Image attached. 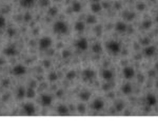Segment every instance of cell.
I'll use <instances>...</instances> for the list:
<instances>
[{
    "label": "cell",
    "instance_id": "obj_1",
    "mask_svg": "<svg viewBox=\"0 0 158 138\" xmlns=\"http://www.w3.org/2000/svg\"><path fill=\"white\" fill-rule=\"evenodd\" d=\"M53 30L56 34H60V35H64V34L68 33V24L67 22L64 21H56L54 23V26H53Z\"/></svg>",
    "mask_w": 158,
    "mask_h": 138
},
{
    "label": "cell",
    "instance_id": "obj_2",
    "mask_svg": "<svg viewBox=\"0 0 158 138\" xmlns=\"http://www.w3.org/2000/svg\"><path fill=\"white\" fill-rule=\"evenodd\" d=\"M106 49H108L112 54H118L120 52V44L118 42L114 41V40H111L106 43Z\"/></svg>",
    "mask_w": 158,
    "mask_h": 138
},
{
    "label": "cell",
    "instance_id": "obj_3",
    "mask_svg": "<svg viewBox=\"0 0 158 138\" xmlns=\"http://www.w3.org/2000/svg\"><path fill=\"white\" fill-rule=\"evenodd\" d=\"M52 45V39L50 37H42L39 40V47L40 50H47Z\"/></svg>",
    "mask_w": 158,
    "mask_h": 138
},
{
    "label": "cell",
    "instance_id": "obj_4",
    "mask_svg": "<svg viewBox=\"0 0 158 138\" xmlns=\"http://www.w3.org/2000/svg\"><path fill=\"white\" fill-rule=\"evenodd\" d=\"M23 109V112L25 113V115H28V116H32V115H34L35 114V111H36V109H35V105H33V103H31V102H26V103H24L22 107Z\"/></svg>",
    "mask_w": 158,
    "mask_h": 138
},
{
    "label": "cell",
    "instance_id": "obj_5",
    "mask_svg": "<svg viewBox=\"0 0 158 138\" xmlns=\"http://www.w3.org/2000/svg\"><path fill=\"white\" fill-rule=\"evenodd\" d=\"M122 74H123V77L125 79L130 80L135 76V70L132 66H125V69L122 70Z\"/></svg>",
    "mask_w": 158,
    "mask_h": 138
},
{
    "label": "cell",
    "instance_id": "obj_6",
    "mask_svg": "<svg viewBox=\"0 0 158 138\" xmlns=\"http://www.w3.org/2000/svg\"><path fill=\"white\" fill-rule=\"evenodd\" d=\"M25 72H26V69H25V66H22V64H17L12 70V73L15 76H22V75L25 74Z\"/></svg>",
    "mask_w": 158,
    "mask_h": 138
},
{
    "label": "cell",
    "instance_id": "obj_7",
    "mask_svg": "<svg viewBox=\"0 0 158 138\" xmlns=\"http://www.w3.org/2000/svg\"><path fill=\"white\" fill-rule=\"evenodd\" d=\"M40 102H41V105H43V107H50L53 102L52 96L49 94L41 95V97H40Z\"/></svg>",
    "mask_w": 158,
    "mask_h": 138
},
{
    "label": "cell",
    "instance_id": "obj_8",
    "mask_svg": "<svg viewBox=\"0 0 158 138\" xmlns=\"http://www.w3.org/2000/svg\"><path fill=\"white\" fill-rule=\"evenodd\" d=\"M82 78L86 81H90V80H93L95 78V72L93 70L86 69L82 72Z\"/></svg>",
    "mask_w": 158,
    "mask_h": 138
},
{
    "label": "cell",
    "instance_id": "obj_9",
    "mask_svg": "<svg viewBox=\"0 0 158 138\" xmlns=\"http://www.w3.org/2000/svg\"><path fill=\"white\" fill-rule=\"evenodd\" d=\"M88 47H89V43H88V41H86V38H80L78 39L77 42H76V47H77L78 50L80 51H86V49H88Z\"/></svg>",
    "mask_w": 158,
    "mask_h": 138
},
{
    "label": "cell",
    "instance_id": "obj_10",
    "mask_svg": "<svg viewBox=\"0 0 158 138\" xmlns=\"http://www.w3.org/2000/svg\"><path fill=\"white\" fill-rule=\"evenodd\" d=\"M3 53H4L6 56H10V57H12V56H15L17 54V47H16V45H14V44H11V45H8V47H6V49H4Z\"/></svg>",
    "mask_w": 158,
    "mask_h": 138
},
{
    "label": "cell",
    "instance_id": "obj_11",
    "mask_svg": "<svg viewBox=\"0 0 158 138\" xmlns=\"http://www.w3.org/2000/svg\"><path fill=\"white\" fill-rule=\"evenodd\" d=\"M103 107H104V102H103L102 99H100V98H96L93 102V109L96 111H100L102 110Z\"/></svg>",
    "mask_w": 158,
    "mask_h": 138
},
{
    "label": "cell",
    "instance_id": "obj_12",
    "mask_svg": "<svg viewBox=\"0 0 158 138\" xmlns=\"http://www.w3.org/2000/svg\"><path fill=\"white\" fill-rule=\"evenodd\" d=\"M147 103L150 107H153V105H155L157 103V98H156L155 95L153 94H149L147 96Z\"/></svg>",
    "mask_w": 158,
    "mask_h": 138
},
{
    "label": "cell",
    "instance_id": "obj_13",
    "mask_svg": "<svg viewBox=\"0 0 158 138\" xmlns=\"http://www.w3.org/2000/svg\"><path fill=\"white\" fill-rule=\"evenodd\" d=\"M101 75H102L103 79L106 80V81H111V80L113 79V73H112L110 70H103Z\"/></svg>",
    "mask_w": 158,
    "mask_h": 138
},
{
    "label": "cell",
    "instance_id": "obj_14",
    "mask_svg": "<svg viewBox=\"0 0 158 138\" xmlns=\"http://www.w3.org/2000/svg\"><path fill=\"white\" fill-rule=\"evenodd\" d=\"M156 53V49L154 47H147L145 49H144V54L148 56V57H152L154 54Z\"/></svg>",
    "mask_w": 158,
    "mask_h": 138
},
{
    "label": "cell",
    "instance_id": "obj_15",
    "mask_svg": "<svg viewBox=\"0 0 158 138\" xmlns=\"http://www.w3.org/2000/svg\"><path fill=\"white\" fill-rule=\"evenodd\" d=\"M24 96H26V91H25V89L23 88V86H19L18 90H17V98L22 99Z\"/></svg>",
    "mask_w": 158,
    "mask_h": 138
},
{
    "label": "cell",
    "instance_id": "obj_16",
    "mask_svg": "<svg viewBox=\"0 0 158 138\" xmlns=\"http://www.w3.org/2000/svg\"><path fill=\"white\" fill-rule=\"evenodd\" d=\"M35 0H20V4L22 8H31L33 6Z\"/></svg>",
    "mask_w": 158,
    "mask_h": 138
},
{
    "label": "cell",
    "instance_id": "obj_17",
    "mask_svg": "<svg viewBox=\"0 0 158 138\" xmlns=\"http://www.w3.org/2000/svg\"><path fill=\"white\" fill-rule=\"evenodd\" d=\"M116 30L119 33H125V30H127V24H125V22H118L116 24Z\"/></svg>",
    "mask_w": 158,
    "mask_h": 138
},
{
    "label": "cell",
    "instance_id": "obj_18",
    "mask_svg": "<svg viewBox=\"0 0 158 138\" xmlns=\"http://www.w3.org/2000/svg\"><path fill=\"white\" fill-rule=\"evenodd\" d=\"M57 113L59 115H68L69 114V111H68V108L65 105H59L58 109H57Z\"/></svg>",
    "mask_w": 158,
    "mask_h": 138
},
{
    "label": "cell",
    "instance_id": "obj_19",
    "mask_svg": "<svg viewBox=\"0 0 158 138\" xmlns=\"http://www.w3.org/2000/svg\"><path fill=\"white\" fill-rule=\"evenodd\" d=\"M72 8L73 11L75 12V13H78V12L81 11V4L80 2H78V1H74L72 4Z\"/></svg>",
    "mask_w": 158,
    "mask_h": 138
},
{
    "label": "cell",
    "instance_id": "obj_20",
    "mask_svg": "<svg viewBox=\"0 0 158 138\" xmlns=\"http://www.w3.org/2000/svg\"><path fill=\"white\" fill-rule=\"evenodd\" d=\"M121 90L125 94H130L131 92H132V86H131L130 83H125V86H122Z\"/></svg>",
    "mask_w": 158,
    "mask_h": 138
},
{
    "label": "cell",
    "instance_id": "obj_21",
    "mask_svg": "<svg viewBox=\"0 0 158 138\" xmlns=\"http://www.w3.org/2000/svg\"><path fill=\"white\" fill-rule=\"evenodd\" d=\"M91 97V94H90V92L88 91H82L80 93V98L81 100H89V98Z\"/></svg>",
    "mask_w": 158,
    "mask_h": 138
},
{
    "label": "cell",
    "instance_id": "obj_22",
    "mask_svg": "<svg viewBox=\"0 0 158 138\" xmlns=\"http://www.w3.org/2000/svg\"><path fill=\"white\" fill-rule=\"evenodd\" d=\"M75 29H76V31H78V32H82V31L84 30V23L81 21H78L75 24Z\"/></svg>",
    "mask_w": 158,
    "mask_h": 138
},
{
    "label": "cell",
    "instance_id": "obj_23",
    "mask_svg": "<svg viewBox=\"0 0 158 138\" xmlns=\"http://www.w3.org/2000/svg\"><path fill=\"white\" fill-rule=\"evenodd\" d=\"M91 8H92V11L94 12V13H98V12L100 11V4H99V2H94L93 4H92Z\"/></svg>",
    "mask_w": 158,
    "mask_h": 138
},
{
    "label": "cell",
    "instance_id": "obj_24",
    "mask_svg": "<svg viewBox=\"0 0 158 138\" xmlns=\"http://www.w3.org/2000/svg\"><path fill=\"white\" fill-rule=\"evenodd\" d=\"M35 96V91H34V89L30 88L29 90H26V97L28 98H33Z\"/></svg>",
    "mask_w": 158,
    "mask_h": 138
},
{
    "label": "cell",
    "instance_id": "obj_25",
    "mask_svg": "<svg viewBox=\"0 0 158 138\" xmlns=\"http://www.w3.org/2000/svg\"><path fill=\"white\" fill-rule=\"evenodd\" d=\"M49 4H50L49 0H40L39 1V6H41V8H47V6H49Z\"/></svg>",
    "mask_w": 158,
    "mask_h": 138
},
{
    "label": "cell",
    "instance_id": "obj_26",
    "mask_svg": "<svg viewBox=\"0 0 158 138\" xmlns=\"http://www.w3.org/2000/svg\"><path fill=\"white\" fill-rule=\"evenodd\" d=\"M6 18L3 16H0V29L4 28V26H6Z\"/></svg>",
    "mask_w": 158,
    "mask_h": 138
},
{
    "label": "cell",
    "instance_id": "obj_27",
    "mask_svg": "<svg viewBox=\"0 0 158 138\" xmlns=\"http://www.w3.org/2000/svg\"><path fill=\"white\" fill-rule=\"evenodd\" d=\"M8 35L10 37H13L16 35V30L15 29H8Z\"/></svg>",
    "mask_w": 158,
    "mask_h": 138
},
{
    "label": "cell",
    "instance_id": "obj_28",
    "mask_svg": "<svg viewBox=\"0 0 158 138\" xmlns=\"http://www.w3.org/2000/svg\"><path fill=\"white\" fill-rule=\"evenodd\" d=\"M49 79H50L51 81H54V80L57 79V75H56L55 73H51V75L49 76Z\"/></svg>",
    "mask_w": 158,
    "mask_h": 138
},
{
    "label": "cell",
    "instance_id": "obj_29",
    "mask_svg": "<svg viewBox=\"0 0 158 138\" xmlns=\"http://www.w3.org/2000/svg\"><path fill=\"white\" fill-rule=\"evenodd\" d=\"M100 50H101V47H100L99 44H95L94 45V49H93V51H94V52H100Z\"/></svg>",
    "mask_w": 158,
    "mask_h": 138
},
{
    "label": "cell",
    "instance_id": "obj_30",
    "mask_svg": "<svg viewBox=\"0 0 158 138\" xmlns=\"http://www.w3.org/2000/svg\"><path fill=\"white\" fill-rule=\"evenodd\" d=\"M67 77L69 78V79H72V78L75 77V72H70L69 74L67 75Z\"/></svg>",
    "mask_w": 158,
    "mask_h": 138
},
{
    "label": "cell",
    "instance_id": "obj_31",
    "mask_svg": "<svg viewBox=\"0 0 158 138\" xmlns=\"http://www.w3.org/2000/svg\"><path fill=\"white\" fill-rule=\"evenodd\" d=\"M56 12H57V10H56V8H51V11H50V14L52 15V16H54V14H55Z\"/></svg>",
    "mask_w": 158,
    "mask_h": 138
},
{
    "label": "cell",
    "instance_id": "obj_32",
    "mask_svg": "<svg viewBox=\"0 0 158 138\" xmlns=\"http://www.w3.org/2000/svg\"><path fill=\"white\" fill-rule=\"evenodd\" d=\"M2 84H3V86H8V79H4V80H3V81H2Z\"/></svg>",
    "mask_w": 158,
    "mask_h": 138
},
{
    "label": "cell",
    "instance_id": "obj_33",
    "mask_svg": "<svg viewBox=\"0 0 158 138\" xmlns=\"http://www.w3.org/2000/svg\"><path fill=\"white\" fill-rule=\"evenodd\" d=\"M3 64H4V59L2 57H0V66H3Z\"/></svg>",
    "mask_w": 158,
    "mask_h": 138
},
{
    "label": "cell",
    "instance_id": "obj_34",
    "mask_svg": "<svg viewBox=\"0 0 158 138\" xmlns=\"http://www.w3.org/2000/svg\"><path fill=\"white\" fill-rule=\"evenodd\" d=\"M93 2H99V0H92Z\"/></svg>",
    "mask_w": 158,
    "mask_h": 138
},
{
    "label": "cell",
    "instance_id": "obj_35",
    "mask_svg": "<svg viewBox=\"0 0 158 138\" xmlns=\"http://www.w3.org/2000/svg\"><path fill=\"white\" fill-rule=\"evenodd\" d=\"M157 20H158V13H157Z\"/></svg>",
    "mask_w": 158,
    "mask_h": 138
},
{
    "label": "cell",
    "instance_id": "obj_36",
    "mask_svg": "<svg viewBox=\"0 0 158 138\" xmlns=\"http://www.w3.org/2000/svg\"><path fill=\"white\" fill-rule=\"evenodd\" d=\"M55 1H60V0H55Z\"/></svg>",
    "mask_w": 158,
    "mask_h": 138
}]
</instances>
